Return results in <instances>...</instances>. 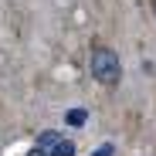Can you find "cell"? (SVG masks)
<instances>
[{
  "instance_id": "obj_1",
  "label": "cell",
  "mask_w": 156,
  "mask_h": 156,
  "mask_svg": "<svg viewBox=\"0 0 156 156\" xmlns=\"http://www.w3.org/2000/svg\"><path fill=\"white\" fill-rule=\"evenodd\" d=\"M88 71H92V78L102 88L115 92L122 85V58H119V51L109 48V44H102V41H95L88 48Z\"/></svg>"
},
{
  "instance_id": "obj_2",
  "label": "cell",
  "mask_w": 156,
  "mask_h": 156,
  "mask_svg": "<svg viewBox=\"0 0 156 156\" xmlns=\"http://www.w3.org/2000/svg\"><path fill=\"white\" fill-rule=\"evenodd\" d=\"M51 156H75V143L71 139H58L55 149H51Z\"/></svg>"
},
{
  "instance_id": "obj_3",
  "label": "cell",
  "mask_w": 156,
  "mask_h": 156,
  "mask_svg": "<svg viewBox=\"0 0 156 156\" xmlns=\"http://www.w3.org/2000/svg\"><path fill=\"white\" fill-rule=\"evenodd\" d=\"M68 119H71L75 126H82V119H85V112H82V109H71V112H68Z\"/></svg>"
},
{
  "instance_id": "obj_4",
  "label": "cell",
  "mask_w": 156,
  "mask_h": 156,
  "mask_svg": "<svg viewBox=\"0 0 156 156\" xmlns=\"http://www.w3.org/2000/svg\"><path fill=\"white\" fill-rule=\"evenodd\" d=\"M95 156H112V146H105V149H102V153H95Z\"/></svg>"
},
{
  "instance_id": "obj_5",
  "label": "cell",
  "mask_w": 156,
  "mask_h": 156,
  "mask_svg": "<svg viewBox=\"0 0 156 156\" xmlns=\"http://www.w3.org/2000/svg\"><path fill=\"white\" fill-rule=\"evenodd\" d=\"M149 10H153V17H156V0H149Z\"/></svg>"
}]
</instances>
